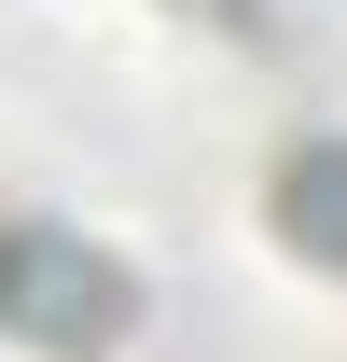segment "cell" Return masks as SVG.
Instances as JSON below:
<instances>
[{
  "label": "cell",
  "mask_w": 347,
  "mask_h": 362,
  "mask_svg": "<svg viewBox=\"0 0 347 362\" xmlns=\"http://www.w3.org/2000/svg\"><path fill=\"white\" fill-rule=\"evenodd\" d=\"M139 320V279L70 223H0V334H28L56 362H97Z\"/></svg>",
  "instance_id": "6da1fadb"
},
{
  "label": "cell",
  "mask_w": 347,
  "mask_h": 362,
  "mask_svg": "<svg viewBox=\"0 0 347 362\" xmlns=\"http://www.w3.org/2000/svg\"><path fill=\"white\" fill-rule=\"evenodd\" d=\"M264 209H278V237H292L305 265H347V139H292Z\"/></svg>",
  "instance_id": "7a4b0ae2"
},
{
  "label": "cell",
  "mask_w": 347,
  "mask_h": 362,
  "mask_svg": "<svg viewBox=\"0 0 347 362\" xmlns=\"http://www.w3.org/2000/svg\"><path fill=\"white\" fill-rule=\"evenodd\" d=\"M209 14H222V28H250V0H209Z\"/></svg>",
  "instance_id": "3957f363"
}]
</instances>
